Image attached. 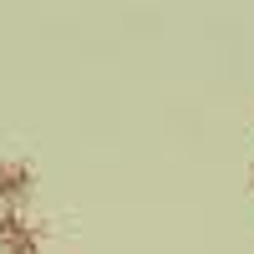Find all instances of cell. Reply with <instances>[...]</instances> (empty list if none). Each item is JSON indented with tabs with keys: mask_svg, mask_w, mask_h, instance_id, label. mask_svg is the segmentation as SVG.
<instances>
[{
	"mask_svg": "<svg viewBox=\"0 0 254 254\" xmlns=\"http://www.w3.org/2000/svg\"><path fill=\"white\" fill-rule=\"evenodd\" d=\"M36 193V168L26 158H0V214H20Z\"/></svg>",
	"mask_w": 254,
	"mask_h": 254,
	"instance_id": "1",
	"label": "cell"
},
{
	"mask_svg": "<svg viewBox=\"0 0 254 254\" xmlns=\"http://www.w3.org/2000/svg\"><path fill=\"white\" fill-rule=\"evenodd\" d=\"M41 249H46V229L26 208L20 214H0V254H41Z\"/></svg>",
	"mask_w": 254,
	"mask_h": 254,
	"instance_id": "2",
	"label": "cell"
},
{
	"mask_svg": "<svg viewBox=\"0 0 254 254\" xmlns=\"http://www.w3.org/2000/svg\"><path fill=\"white\" fill-rule=\"evenodd\" d=\"M249 188H254V163H249Z\"/></svg>",
	"mask_w": 254,
	"mask_h": 254,
	"instance_id": "3",
	"label": "cell"
}]
</instances>
